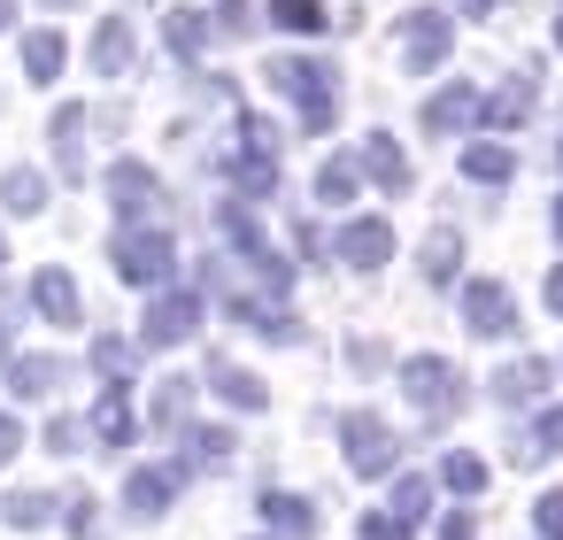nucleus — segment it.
Wrapping results in <instances>:
<instances>
[{
    "instance_id": "nucleus-23",
    "label": "nucleus",
    "mask_w": 563,
    "mask_h": 540,
    "mask_svg": "<svg viewBox=\"0 0 563 540\" xmlns=\"http://www.w3.org/2000/svg\"><path fill=\"white\" fill-rule=\"evenodd\" d=\"M93 70H101V78H124V70H132V24H124V16H101V32H93Z\"/></svg>"
},
{
    "instance_id": "nucleus-12",
    "label": "nucleus",
    "mask_w": 563,
    "mask_h": 540,
    "mask_svg": "<svg viewBox=\"0 0 563 540\" xmlns=\"http://www.w3.org/2000/svg\"><path fill=\"white\" fill-rule=\"evenodd\" d=\"M332 247H340L347 263H363V271H378V263H394V224H386V217H347Z\"/></svg>"
},
{
    "instance_id": "nucleus-47",
    "label": "nucleus",
    "mask_w": 563,
    "mask_h": 540,
    "mask_svg": "<svg viewBox=\"0 0 563 540\" xmlns=\"http://www.w3.org/2000/svg\"><path fill=\"white\" fill-rule=\"evenodd\" d=\"M16 355V340H9V317H0V363H9Z\"/></svg>"
},
{
    "instance_id": "nucleus-39",
    "label": "nucleus",
    "mask_w": 563,
    "mask_h": 540,
    "mask_svg": "<svg viewBox=\"0 0 563 540\" xmlns=\"http://www.w3.org/2000/svg\"><path fill=\"white\" fill-rule=\"evenodd\" d=\"M93 509H101L93 494H70V540H101V517Z\"/></svg>"
},
{
    "instance_id": "nucleus-14",
    "label": "nucleus",
    "mask_w": 563,
    "mask_h": 540,
    "mask_svg": "<svg viewBox=\"0 0 563 540\" xmlns=\"http://www.w3.org/2000/svg\"><path fill=\"white\" fill-rule=\"evenodd\" d=\"M32 309H40L47 324H78V317H86V301H78V286H70L63 263H47V271L32 278Z\"/></svg>"
},
{
    "instance_id": "nucleus-35",
    "label": "nucleus",
    "mask_w": 563,
    "mask_h": 540,
    "mask_svg": "<svg viewBox=\"0 0 563 540\" xmlns=\"http://www.w3.org/2000/svg\"><path fill=\"white\" fill-rule=\"evenodd\" d=\"M255 16H263L255 0H217V16H209V32H217V40H247V32H255Z\"/></svg>"
},
{
    "instance_id": "nucleus-2",
    "label": "nucleus",
    "mask_w": 563,
    "mask_h": 540,
    "mask_svg": "<svg viewBox=\"0 0 563 540\" xmlns=\"http://www.w3.org/2000/svg\"><path fill=\"white\" fill-rule=\"evenodd\" d=\"M109 255H117V278H124V286H163L170 263H178V247H170L163 224H124V232L109 240Z\"/></svg>"
},
{
    "instance_id": "nucleus-29",
    "label": "nucleus",
    "mask_w": 563,
    "mask_h": 540,
    "mask_svg": "<svg viewBox=\"0 0 563 540\" xmlns=\"http://www.w3.org/2000/svg\"><path fill=\"white\" fill-rule=\"evenodd\" d=\"M0 517H9L16 532H32V525H47V517H55V502H47L40 486H16L9 502H0Z\"/></svg>"
},
{
    "instance_id": "nucleus-51",
    "label": "nucleus",
    "mask_w": 563,
    "mask_h": 540,
    "mask_svg": "<svg viewBox=\"0 0 563 540\" xmlns=\"http://www.w3.org/2000/svg\"><path fill=\"white\" fill-rule=\"evenodd\" d=\"M47 9H70V0H47Z\"/></svg>"
},
{
    "instance_id": "nucleus-27",
    "label": "nucleus",
    "mask_w": 563,
    "mask_h": 540,
    "mask_svg": "<svg viewBox=\"0 0 563 540\" xmlns=\"http://www.w3.org/2000/svg\"><path fill=\"white\" fill-rule=\"evenodd\" d=\"M0 209H9V217H40L47 209V178L40 170H9V178H0Z\"/></svg>"
},
{
    "instance_id": "nucleus-32",
    "label": "nucleus",
    "mask_w": 563,
    "mask_h": 540,
    "mask_svg": "<svg viewBox=\"0 0 563 540\" xmlns=\"http://www.w3.org/2000/svg\"><path fill=\"white\" fill-rule=\"evenodd\" d=\"M440 486H448V494H478V486H486V463L463 455V448H448V455H440Z\"/></svg>"
},
{
    "instance_id": "nucleus-21",
    "label": "nucleus",
    "mask_w": 563,
    "mask_h": 540,
    "mask_svg": "<svg viewBox=\"0 0 563 540\" xmlns=\"http://www.w3.org/2000/svg\"><path fill=\"white\" fill-rule=\"evenodd\" d=\"M463 178H471V186H501V178H517V147H509V140H478V147H463Z\"/></svg>"
},
{
    "instance_id": "nucleus-28",
    "label": "nucleus",
    "mask_w": 563,
    "mask_h": 540,
    "mask_svg": "<svg viewBox=\"0 0 563 540\" xmlns=\"http://www.w3.org/2000/svg\"><path fill=\"white\" fill-rule=\"evenodd\" d=\"M63 55H70L63 32H32V40H24V70H32V86H55V78H63Z\"/></svg>"
},
{
    "instance_id": "nucleus-13",
    "label": "nucleus",
    "mask_w": 563,
    "mask_h": 540,
    "mask_svg": "<svg viewBox=\"0 0 563 540\" xmlns=\"http://www.w3.org/2000/svg\"><path fill=\"white\" fill-rule=\"evenodd\" d=\"M86 132H93V109L63 101L55 109V163H63V178H86Z\"/></svg>"
},
{
    "instance_id": "nucleus-40",
    "label": "nucleus",
    "mask_w": 563,
    "mask_h": 540,
    "mask_svg": "<svg viewBox=\"0 0 563 540\" xmlns=\"http://www.w3.org/2000/svg\"><path fill=\"white\" fill-rule=\"evenodd\" d=\"M532 440H540V455H555V448H563V401H555V409L532 425Z\"/></svg>"
},
{
    "instance_id": "nucleus-8",
    "label": "nucleus",
    "mask_w": 563,
    "mask_h": 540,
    "mask_svg": "<svg viewBox=\"0 0 563 540\" xmlns=\"http://www.w3.org/2000/svg\"><path fill=\"white\" fill-rule=\"evenodd\" d=\"M355 178H371V186H386V194H409V155L394 147V132H371L363 147H355Z\"/></svg>"
},
{
    "instance_id": "nucleus-36",
    "label": "nucleus",
    "mask_w": 563,
    "mask_h": 540,
    "mask_svg": "<svg viewBox=\"0 0 563 540\" xmlns=\"http://www.w3.org/2000/svg\"><path fill=\"white\" fill-rule=\"evenodd\" d=\"M247 332H255V340L294 348V340H301V317H294V309H255V317H247Z\"/></svg>"
},
{
    "instance_id": "nucleus-7",
    "label": "nucleus",
    "mask_w": 563,
    "mask_h": 540,
    "mask_svg": "<svg viewBox=\"0 0 563 540\" xmlns=\"http://www.w3.org/2000/svg\"><path fill=\"white\" fill-rule=\"evenodd\" d=\"M194 324H201V294L194 286L186 294H155L147 301V324H140V348H186Z\"/></svg>"
},
{
    "instance_id": "nucleus-50",
    "label": "nucleus",
    "mask_w": 563,
    "mask_h": 540,
    "mask_svg": "<svg viewBox=\"0 0 563 540\" xmlns=\"http://www.w3.org/2000/svg\"><path fill=\"white\" fill-rule=\"evenodd\" d=\"M555 232H563V201H555Z\"/></svg>"
},
{
    "instance_id": "nucleus-5",
    "label": "nucleus",
    "mask_w": 563,
    "mask_h": 540,
    "mask_svg": "<svg viewBox=\"0 0 563 540\" xmlns=\"http://www.w3.org/2000/svg\"><path fill=\"white\" fill-rule=\"evenodd\" d=\"M448 47H455V16H440V9H409V16H401V70H409V78L440 70Z\"/></svg>"
},
{
    "instance_id": "nucleus-15",
    "label": "nucleus",
    "mask_w": 563,
    "mask_h": 540,
    "mask_svg": "<svg viewBox=\"0 0 563 540\" xmlns=\"http://www.w3.org/2000/svg\"><path fill=\"white\" fill-rule=\"evenodd\" d=\"M540 394H548V363H540V355H517V363L494 371V401H501V409H532Z\"/></svg>"
},
{
    "instance_id": "nucleus-48",
    "label": "nucleus",
    "mask_w": 563,
    "mask_h": 540,
    "mask_svg": "<svg viewBox=\"0 0 563 540\" xmlns=\"http://www.w3.org/2000/svg\"><path fill=\"white\" fill-rule=\"evenodd\" d=\"M9 24H16V0H0V32H9Z\"/></svg>"
},
{
    "instance_id": "nucleus-18",
    "label": "nucleus",
    "mask_w": 563,
    "mask_h": 540,
    "mask_svg": "<svg viewBox=\"0 0 563 540\" xmlns=\"http://www.w3.org/2000/svg\"><path fill=\"white\" fill-rule=\"evenodd\" d=\"M532 101H540V86H532V70H517V78H509L494 101H478V117H486L494 132H517V124L532 117Z\"/></svg>"
},
{
    "instance_id": "nucleus-1",
    "label": "nucleus",
    "mask_w": 563,
    "mask_h": 540,
    "mask_svg": "<svg viewBox=\"0 0 563 540\" xmlns=\"http://www.w3.org/2000/svg\"><path fill=\"white\" fill-rule=\"evenodd\" d=\"M271 86L301 101V132H332V124H340V70H332V63L278 55V63H271Z\"/></svg>"
},
{
    "instance_id": "nucleus-53",
    "label": "nucleus",
    "mask_w": 563,
    "mask_h": 540,
    "mask_svg": "<svg viewBox=\"0 0 563 540\" xmlns=\"http://www.w3.org/2000/svg\"><path fill=\"white\" fill-rule=\"evenodd\" d=\"M555 163H563V147H555Z\"/></svg>"
},
{
    "instance_id": "nucleus-49",
    "label": "nucleus",
    "mask_w": 563,
    "mask_h": 540,
    "mask_svg": "<svg viewBox=\"0 0 563 540\" xmlns=\"http://www.w3.org/2000/svg\"><path fill=\"white\" fill-rule=\"evenodd\" d=\"M555 47H563V16H555Z\"/></svg>"
},
{
    "instance_id": "nucleus-37",
    "label": "nucleus",
    "mask_w": 563,
    "mask_h": 540,
    "mask_svg": "<svg viewBox=\"0 0 563 540\" xmlns=\"http://www.w3.org/2000/svg\"><path fill=\"white\" fill-rule=\"evenodd\" d=\"M86 448V417H55L47 425V455H78Z\"/></svg>"
},
{
    "instance_id": "nucleus-3",
    "label": "nucleus",
    "mask_w": 563,
    "mask_h": 540,
    "mask_svg": "<svg viewBox=\"0 0 563 540\" xmlns=\"http://www.w3.org/2000/svg\"><path fill=\"white\" fill-rule=\"evenodd\" d=\"M401 394L440 425V417H463V371L448 363V355H409L401 363Z\"/></svg>"
},
{
    "instance_id": "nucleus-42",
    "label": "nucleus",
    "mask_w": 563,
    "mask_h": 540,
    "mask_svg": "<svg viewBox=\"0 0 563 540\" xmlns=\"http://www.w3.org/2000/svg\"><path fill=\"white\" fill-rule=\"evenodd\" d=\"M363 540H409V532H401L386 509H371V517H363Z\"/></svg>"
},
{
    "instance_id": "nucleus-25",
    "label": "nucleus",
    "mask_w": 563,
    "mask_h": 540,
    "mask_svg": "<svg viewBox=\"0 0 563 540\" xmlns=\"http://www.w3.org/2000/svg\"><path fill=\"white\" fill-rule=\"evenodd\" d=\"M163 40H170V55L201 63V47H209V16H201V9H163Z\"/></svg>"
},
{
    "instance_id": "nucleus-9",
    "label": "nucleus",
    "mask_w": 563,
    "mask_h": 540,
    "mask_svg": "<svg viewBox=\"0 0 563 540\" xmlns=\"http://www.w3.org/2000/svg\"><path fill=\"white\" fill-rule=\"evenodd\" d=\"M178 486H186V471H178V463H147V471H132V478H124V509L147 525V517H163V509H170V494H178Z\"/></svg>"
},
{
    "instance_id": "nucleus-38",
    "label": "nucleus",
    "mask_w": 563,
    "mask_h": 540,
    "mask_svg": "<svg viewBox=\"0 0 563 540\" xmlns=\"http://www.w3.org/2000/svg\"><path fill=\"white\" fill-rule=\"evenodd\" d=\"M532 525H540V540H563V486H548L532 502Z\"/></svg>"
},
{
    "instance_id": "nucleus-46",
    "label": "nucleus",
    "mask_w": 563,
    "mask_h": 540,
    "mask_svg": "<svg viewBox=\"0 0 563 540\" xmlns=\"http://www.w3.org/2000/svg\"><path fill=\"white\" fill-rule=\"evenodd\" d=\"M548 309H555V317H563V263H555V271H548Z\"/></svg>"
},
{
    "instance_id": "nucleus-10",
    "label": "nucleus",
    "mask_w": 563,
    "mask_h": 540,
    "mask_svg": "<svg viewBox=\"0 0 563 540\" xmlns=\"http://www.w3.org/2000/svg\"><path fill=\"white\" fill-rule=\"evenodd\" d=\"M471 124H478V86L455 78V86H440V93L424 101V132H432V140H455V132H471Z\"/></svg>"
},
{
    "instance_id": "nucleus-33",
    "label": "nucleus",
    "mask_w": 563,
    "mask_h": 540,
    "mask_svg": "<svg viewBox=\"0 0 563 540\" xmlns=\"http://www.w3.org/2000/svg\"><path fill=\"white\" fill-rule=\"evenodd\" d=\"M424 509H432V486H424V478H394V502H386V517H394V525L409 532V525H417Z\"/></svg>"
},
{
    "instance_id": "nucleus-24",
    "label": "nucleus",
    "mask_w": 563,
    "mask_h": 540,
    "mask_svg": "<svg viewBox=\"0 0 563 540\" xmlns=\"http://www.w3.org/2000/svg\"><path fill=\"white\" fill-rule=\"evenodd\" d=\"M232 448H240V440H232L224 425H209V432H186V455H178V471H186V478H194V471H224V463H232Z\"/></svg>"
},
{
    "instance_id": "nucleus-16",
    "label": "nucleus",
    "mask_w": 563,
    "mask_h": 540,
    "mask_svg": "<svg viewBox=\"0 0 563 540\" xmlns=\"http://www.w3.org/2000/svg\"><path fill=\"white\" fill-rule=\"evenodd\" d=\"M9 386H16L24 401H47L55 386H70V363H63V355H9Z\"/></svg>"
},
{
    "instance_id": "nucleus-41",
    "label": "nucleus",
    "mask_w": 563,
    "mask_h": 540,
    "mask_svg": "<svg viewBox=\"0 0 563 540\" xmlns=\"http://www.w3.org/2000/svg\"><path fill=\"white\" fill-rule=\"evenodd\" d=\"M347 363H355V371H378L386 348H378V340H347Z\"/></svg>"
},
{
    "instance_id": "nucleus-22",
    "label": "nucleus",
    "mask_w": 563,
    "mask_h": 540,
    "mask_svg": "<svg viewBox=\"0 0 563 540\" xmlns=\"http://www.w3.org/2000/svg\"><path fill=\"white\" fill-rule=\"evenodd\" d=\"M455 263H463V232H455V224H432V232H424V247H417V271H424L432 286H448V278H455Z\"/></svg>"
},
{
    "instance_id": "nucleus-4",
    "label": "nucleus",
    "mask_w": 563,
    "mask_h": 540,
    "mask_svg": "<svg viewBox=\"0 0 563 540\" xmlns=\"http://www.w3.org/2000/svg\"><path fill=\"white\" fill-rule=\"evenodd\" d=\"M340 448H347V463L363 478H394V463H401V440H394V425L378 409H347L340 417Z\"/></svg>"
},
{
    "instance_id": "nucleus-17",
    "label": "nucleus",
    "mask_w": 563,
    "mask_h": 540,
    "mask_svg": "<svg viewBox=\"0 0 563 540\" xmlns=\"http://www.w3.org/2000/svg\"><path fill=\"white\" fill-rule=\"evenodd\" d=\"M132 394L124 386H109L101 401H93V417H86V440H101V448H132Z\"/></svg>"
},
{
    "instance_id": "nucleus-52",
    "label": "nucleus",
    "mask_w": 563,
    "mask_h": 540,
    "mask_svg": "<svg viewBox=\"0 0 563 540\" xmlns=\"http://www.w3.org/2000/svg\"><path fill=\"white\" fill-rule=\"evenodd\" d=\"M0 263H9V240H0Z\"/></svg>"
},
{
    "instance_id": "nucleus-43",
    "label": "nucleus",
    "mask_w": 563,
    "mask_h": 540,
    "mask_svg": "<svg viewBox=\"0 0 563 540\" xmlns=\"http://www.w3.org/2000/svg\"><path fill=\"white\" fill-rule=\"evenodd\" d=\"M509 463H517V471H532V463H540V440H532V432H517V440H509Z\"/></svg>"
},
{
    "instance_id": "nucleus-45",
    "label": "nucleus",
    "mask_w": 563,
    "mask_h": 540,
    "mask_svg": "<svg viewBox=\"0 0 563 540\" xmlns=\"http://www.w3.org/2000/svg\"><path fill=\"white\" fill-rule=\"evenodd\" d=\"M16 448H24V425H16V417H0V463H9Z\"/></svg>"
},
{
    "instance_id": "nucleus-30",
    "label": "nucleus",
    "mask_w": 563,
    "mask_h": 540,
    "mask_svg": "<svg viewBox=\"0 0 563 540\" xmlns=\"http://www.w3.org/2000/svg\"><path fill=\"white\" fill-rule=\"evenodd\" d=\"M317 201H324V209L355 201V155H332V163L317 170Z\"/></svg>"
},
{
    "instance_id": "nucleus-34",
    "label": "nucleus",
    "mask_w": 563,
    "mask_h": 540,
    "mask_svg": "<svg viewBox=\"0 0 563 540\" xmlns=\"http://www.w3.org/2000/svg\"><path fill=\"white\" fill-rule=\"evenodd\" d=\"M278 32H324V0H271Z\"/></svg>"
},
{
    "instance_id": "nucleus-6",
    "label": "nucleus",
    "mask_w": 563,
    "mask_h": 540,
    "mask_svg": "<svg viewBox=\"0 0 563 540\" xmlns=\"http://www.w3.org/2000/svg\"><path fill=\"white\" fill-rule=\"evenodd\" d=\"M463 324H471L478 340H509V332H517V294H509L501 278H471V286H463Z\"/></svg>"
},
{
    "instance_id": "nucleus-26",
    "label": "nucleus",
    "mask_w": 563,
    "mask_h": 540,
    "mask_svg": "<svg viewBox=\"0 0 563 540\" xmlns=\"http://www.w3.org/2000/svg\"><path fill=\"white\" fill-rule=\"evenodd\" d=\"M186 409H194V378H163L155 401H147V425H155V432H178Z\"/></svg>"
},
{
    "instance_id": "nucleus-44",
    "label": "nucleus",
    "mask_w": 563,
    "mask_h": 540,
    "mask_svg": "<svg viewBox=\"0 0 563 540\" xmlns=\"http://www.w3.org/2000/svg\"><path fill=\"white\" fill-rule=\"evenodd\" d=\"M440 540H478V525H471V509H448V525H440Z\"/></svg>"
},
{
    "instance_id": "nucleus-31",
    "label": "nucleus",
    "mask_w": 563,
    "mask_h": 540,
    "mask_svg": "<svg viewBox=\"0 0 563 540\" xmlns=\"http://www.w3.org/2000/svg\"><path fill=\"white\" fill-rule=\"evenodd\" d=\"M132 355H140V348H132V340H117V332H101V340H93V371H101L109 386H124V378H132Z\"/></svg>"
},
{
    "instance_id": "nucleus-11",
    "label": "nucleus",
    "mask_w": 563,
    "mask_h": 540,
    "mask_svg": "<svg viewBox=\"0 0 563 540\" xmlns=\"http://www.w3.org/2000/svg\"><path fill=\"white\" fill-rule=\"evenodd\" d=\"M109 194H117V209H124L132 224H147V217L163 209V178H155L147 163H117V170H109Z\"/></svg>"
},
{
    "instance_id": "nucleus-20",
    "label": "nucleus",
    "mask_w": 563,
    "mask_h": 540,
    "mask_svg": "<svg viewBox=\"0 0 563 540\" xmlns=\"http://www.w3.org/2000/svg\"><path fill=\"white\" fill-rule=\"evenodd\" d=\"M209 386L232 401V409H271V386L255 378V371H240V363H224V355H209Z\"/></svg>"
},
{
    "instance_id": "nucleus-19",
    "label": "nucleus",
    "mask_w": 563,
    "mask_h": 540,
    "mask_svg": "<svg viewBox=\"0 0 563 540\" xmlns=\"http://www.w3.org/2000/svg\"><path fill=\"white\" fill-rule=\"evenodd\" d=\"M263 525H271L278 540H309V532H317V502H309V494H278V486H271V494H263Z\"/></svg>"
}]
</instances>
